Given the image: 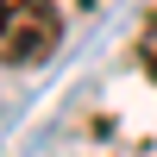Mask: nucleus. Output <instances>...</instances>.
<instances>
[{
	"mask_svg": "<svg viewBox=\"0 0 157 157\" xmlns=\"http://www.w3.org/2000/svg\"><path fill=\"white\" fill-rule=\"evenodd\" d=\"M6 25H0V57L6 69H38L50 50L63 44V13L50 0H0Z\"/></svg>",
	"mask_w": 157,
	"mask_h": 157,
	"instance_id": "obj_1",
	"label": "nucleus"
},
{
	"mask_svg": "<svg viewBox=\"0 0 157 157\" xmlns=\"http://www.w3.org/2000/svg\"><path fill=\"white\" fill-rule=\"evenodd\" d=\"M138 57H145V69L157 75V13L145 19V38H138Z\"/></svg>",
	"mask_w": 157,
	"mask_h": 157,
	"instance_id": "obj_2",
	"label": "nucleus"
}]
</instances>
